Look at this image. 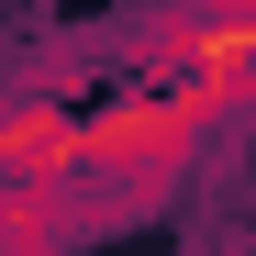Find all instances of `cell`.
Masks as SVG:
<instances>
[{
  "instance_id": "6da1fadb",
  "label": "cell",
  "mask_w": 256,
  "mask_h": 256,
  "mask_svg": "<svg viewBox=\"0 0 256 256\" xmlns=\"http://www.w3.org/2000/svg\"><path fill=\"white\" fill-rule=\"evenodd\" d=\"M200 156H212V134H200V112L178 90H122L100 112H78V178H167V190H190Z\"/></svg>"
},
{
  "instance_id": "7a4b0ae2",
  "label": "cell",
  "mask_w": 256,
  "mask_h": 256,
  "mask_svg": "<svg viewBox=\"0 0 256 256\" xmlns=\"http://www.w3.org/2000/svg\"><path fill=\"white\" fill-rule=\"evenodd\" d=\"M0 178H78V112L56 90H0Z\"/></svg>"
},
{
  "instance_id": "3957f363",
  "label": "cell",
  "mask_w": 256,
  "mask_h": 256,
  "mask_svg": "<svg viewBox=\"0 0 256 256\" xmlns=\"http://www.w3.org/2000/svg\"><path fill=\"white\" fill-rule=\"evenodd\" d=\"M78 245H90L78 178H0V256H78Z\"/></svg>"
},
{
  "instance_id": "277c9868",
  "label": "cell",
  "mask_w": 256,
  "mask_h": 256,
  "mask_svg": "<svg viewBox=\"0 0 256 256\" xmlns=\"http://www.w3.org/2000/svg\"><path fill=\"white\" fill-rule=\"evenodd\" d=\"M190 12H223V22H256V0H190Z\"/></svg>"
}]
</instances>
